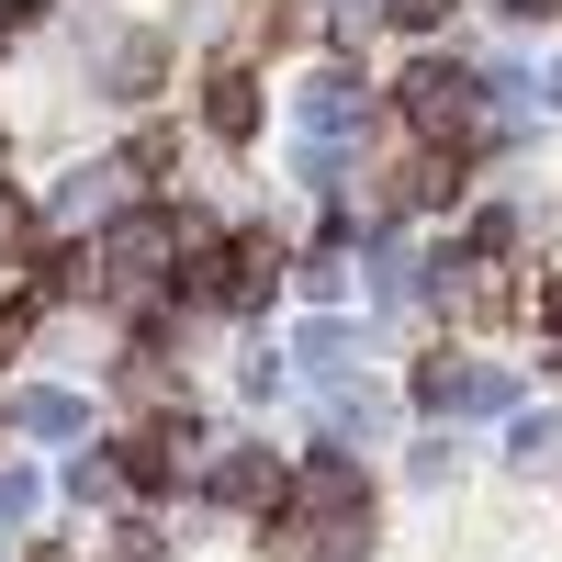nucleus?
I'll return each mask as SVG.
<instances>
[{"label":"nucleus","mask_w":562,"mask_h":562,"mask_svg":"<svg viewBox=\"0 0 562 562\" xmlns=\"http://www.w3.org/2000/svg\"><path fill=\"white\" fill-rule=\"evenodd\" d=\"M360 551H371V495L349 461H315L293 506L270 518V562H360Z\"/></svg>","instance_id":"1"},{"label":"nucleus","mask_w":562,"mask_h":562,"mask_svg":"<svg viewBox=\"0 0 562 562\" xmlns=\"http://www.w3.org/2000/svg\"><path fill=\"white\" fill-rule=\"evenodd\" d=\"M405 124H416V135H439V147H473V135H484V79H473V68H450V57L405 68Z\"/></svg>","instance_id":"2"},{"label":"nucleus","mask_w":562,"mask_h":562,"mask_svg":"<svg viewBox=\"0 0 562 562\" xmlns=\"http://www.w3.org/2000/svg\"><path fill=\"white\" fill-rule=\"evenodd\" d=\"M293 135H304V169L326 180V169H338V147L360 135V79H349V68L304 79V102H293Z\"/></svg>","instance_id":"3"},{"label":"nucleus","mask_w":562,"mask_h":562,"mask_svg":"<svg viewBox=\"0 0 562 562\" xmlns=\"http://www.w3.org/2000/svg\"><path fill=\"white\" fill-rule=\"evenodd\" d=\"M416 405H439V416H495V405H506V371H495V360H428V371H416Z\"/></svg>","instance_id":"4"},{"label":"nucleus","mask_w":562,"mask_h":562,"mask_svg":"<svg viewBox=\"0 0 562 562\" xmlns=\"http://www.w3.org/2000/svg\"><path fill=\"white\" fill-rule=\"evenodd\" d=\"M270 270H281L270 237H225V248L203 259V304H259V293H270Z\"/></svg>","instance_id":"5"},{"label":"nucleus","mask_w":562,"mask_h":562,"mask_svg":"<svg viewBox=\"0 0 562 562\" xmlns=\"http://www.w3.org/2000/svg\"><path fill=\"white\" fill-rule=\"evenodd\" d=\"M169 248H180V225H169V214H124L102 259H113V281H124V293H135V281H147V270H158Z\"/></svg>","instance_id":"6"},{"label":"nucleus","mask_w":562,"mask_h":562,"mask_svg":"<svg viewBox=\"0 0 562 562\" xmlns=\"http://www.w3.org/2000/svg\"><path fill=\"white\" fill-rule=\"evenodd\" d=\"M203 124L225 135V147H248V135H259V79L248 68H214L203 79Z\"/></svg>","instance_id":"7"},{"label":"nucleus","mask_w":562,"mask_h":562,"mask_svg":"<svg viewBox=\"0 0 562 562\" xmlns=\"http://www.w3.org/2000/svg\"><path fill=\"white\" fill-rule=\"evenodd\" d=\"M0 428H23V439H79L90 405H79V394H12V405H0Z\"/></svg>","instance_id":"8"},{"label":"nucleus","mask_w":562,"mask_h":562,"mask_svg":"<svg viewBox=\"0 0 562 562\" xmlns=\"http://www.w3.org/2000/svg\"><path fill=\"white\" fill-rule=\"evenodd\" d=\"M102 79L124 90V102H135V90H158V45H147V34H124V45H102Z\"/></svg>","instance_id":"9"},{"label":"nucleus","mask_w":562,"mask_h":562,"mask_svg":"<svg viewBox=\"0 0 562 562\" xmlns=\"http://www.w3.org/2000/svg\"><path fill=\"white\" fill-rule=\"evenodd\" d=\"M214 495H225V506H259V495H281V473H270L259 450H237V461L214 473Z\"/></svg>","instance_id":"10"},{"label":"nucleus","mask_w":562,"mask_h":562,"mask_svg":"<svg viewBox=\"0 0 562 562\" xmlns=\"http://www.w3.org/2000/svg\"><path fill=\"white\" fill-rule=\"evenodd\" d=\"M113 473H124L135 495H158V484H169V439H124V461H113Z\"/></svg>","instance_id":"11"},{"label":"nucleus","mask_w":562,"mask_h":562,"mask_svg":"<svg viewBox=\"0 0 562 562\" xmlns=\"http://www.w3.org/2000/svg\"><path fill=\"white\" fill-rule=\"evenodd\" d=\"M506 450H518L529 473H551V461H562V416H518V439H506Z\"/></svg>","instance_id":"12"},{"label":"nucleus","mask_w":562,"mask_h":562,"mask_svg":"<svg viewBox=\"0 0 562 562\" xmlns=\"http://www.w3.org/2000/svg\"><path fill=\"white\" fill-rule=\"evenodd\" d=\"M34 518V473H0V529H23Z\"/></svg>","instance_id":"13"},{"label":"nucleus","mask_w":562,"mask_h":562,"mask_svg":"<svg viewBox=\"0 0 562 562\" xmlns=\"http://www.w3.org/2000/svg\"><path fill=\"white\" fill-rule=\"evenodd\" d=\"M102 562H158V529H113V540H102Z\"/></svg>","instance_id":"14"},{"label":"nucleus","mask_w":562,"mask_h":562,"mask_svg":"<svg viewBox=\"0 0 562 562\" xmlns=\"http://www.w3.org/2000/svg\"><path fill=\"white\" fill-rule=\"evenodd\" d=\"M383 12H394V23H439L450 0H383Z\"/></svg>","instance_id":"15"},{"label":"nucleus","mask_w":562,"mask_h":562,"mask_svg":"<svg viewBox=\"0 0 562 562\" xmlns=\"http://www.w3.org/2000/svg\"><path fill=\"white\" fill-rule=\"evenodd\" d=\"M540 326H551V338H562V270L540 281Z\"/></svg>","instance_id":"16"},{"label":"nucleus","mask_w":562,"mask_h":562,"mask_svg":"<svg viewBox=\"0 0 562 562\" xmlns=\"http://www.w3.org/2000/svg\"><path fill=\"white\" fill-rule=\"evenodd\" d=\"M23 23H34V0H0V45H12V34H23Z\"/></svg>","instance_id":"17"},{"label":"nucleus","mask_w":562,"mask_h":562,"mask_svg":"<svg viewBox=\"0 0 562 562\" xmlns=\"http://www.w3.org/2000/svg\"><path fill=\"white\" fill-rule=\"evenodd\" d=\"M506 12H529V23H540V12H562V0H506Z\"/></svg>","instance_id":"18"},{"label":"nucleus","mask_w":562,"mask_h":562,"mask_svg":"<svg viewBox=\"0 0 562 562\" xmlns=\"http://www.w3.org/2000/svg\"><path fill=\"white\" fill-rule=\"evenodd\" d=\"M34 562H68V551H34Z\"/></svg>","instance_id":"19"},{"label":"nucleus","mask_w":562,"mask_h":562,"mask_svg":"<svg viewBox=\"0 0 562 562\" xmlns=\"http://www.w3.org/2000/svg\"><path fill=\"white\" fill-rule=\"evenodd\" d=\"M551 102H562V68H551Z\"/></svg>","instance_id":"20"}]
</instances>
